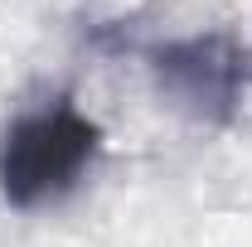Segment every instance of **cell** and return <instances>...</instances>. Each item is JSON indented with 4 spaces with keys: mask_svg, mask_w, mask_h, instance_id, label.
Here are the masks:
<instances>
[{
    "mask_svg": "<svg viewBox=\"0 0 252 247\" xmlns=\"http://www.w3.org/2000/svg\"><path fill=\"white\" fill-rule=\"evenodd\" d=\"M160 93L194 122H228L243 102V54L228 34H189L151 54Z\"/></svg>",
    "mask_w": 252,
    "mask_h": 247,
    "instance_id": "7a4b0ae2",
    "label": "cell"
},
{
    "mask_svg": "<svg viewBox=\"0 0 252 247\" xmlns=\"http://www.w3.org/2000/svg\"><path fill=\"white\" fill-rule=\"evenodd\" d=\"M102 131L73 102L39 107L5 131L0 141V194L15 209H39L78 185V175L93 165Z\"/></svg>",
    "mask_w": 252,
    "mask_h": 247,
    "instance_id": "6da1fadb",
    "label": "cell"
}]
</instances>
